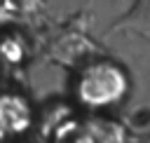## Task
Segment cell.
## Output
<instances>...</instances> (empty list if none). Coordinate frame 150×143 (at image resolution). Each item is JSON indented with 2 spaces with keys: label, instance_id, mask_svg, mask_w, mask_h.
<instances>
[{
  "label": "cell",
  "instance_id": "obj_1",
  "mask_svg": "<svg viewBox=\"0 0 150 143\" xmlns=\"http://www.w3.org/2000/svg\"><path fill=\"white\" fill-rule=\"evenodd\" d=\"M131 77L127 68L112 59H87L75 68L73 96L87 110H103L127 98Z\"/></svg>",
  "mask_w": 150,
  "mask_h": 143
},
{
  "label": "cell",
  "instance_id": "obj_2",
  "mask_svg": "<svg viewBox=\"0 0 150 143\" xmlns=\"http://www.w3.org/2000/svg\"><path fill=\"white\" fill-rule=\"evenodd\" d=\"M56 143H127V131L108 117H89L61 131Z\"/></svg>",
  "mask_w": 150,
  "mask_h": 143
},
{
  "label": "cell",
  "instance_id": "obj_3",
  "mask_svg": "<svg viewBox=\"0 0 150 143\" xmlns=\"http://www.w3.org/2000/svg\"><path fill=\"white\" fill-rule=\"evenodd\" d=\"M108 35H136L150 42V0H136L134 7L108 28Z\"/></svg>",
  "mask_w": 150,
  "mask_h": 143
},
{
  "label": "cell",
  "instance_id": "obj_4",
  "mask_svg": "<svg viewBox=\"0 0 150 143\" xmlns=\"http://www.w3.org/2000/svg\"><path fill=\"white\" fill-rule=\"evenodd\" d=\"M145 143H150V136H148V141H145Z\"/></svg>",
  "mask_w": 150,
  "mask_h": 143
}]
</instances>
